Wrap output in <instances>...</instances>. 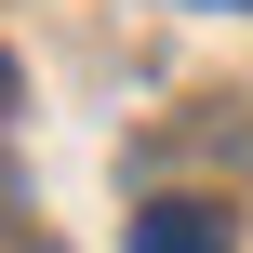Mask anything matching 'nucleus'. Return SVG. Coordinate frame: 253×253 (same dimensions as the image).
<instances>
[{
    "label": "nucleus",
    "instance_id": "obj_3",
    "mask_svg": "<svg viewBox=\"0 0 253 253\" xmlns=\"http://www.w3.org/2000/svg\"><path fill=\"white\" fill-rule=\"evenodd\" d=\"M240 13H253V0H240Z\"/></svg>",
    "mask_w": 253,
    "mask_h": 253
},
{
    "label": "nucleus",
    "instance_id": "obj_2",
    "mask_svg": "<svg viewBox=\"0 0 253 253\" xmlns=\"http://www.w3.org/2000/svg\"><path fill=\"white\" fill-rule=\"evenodd\" d=\"M0 93H13V53H0Z\"/></svg>",
    "mask_w": 253,
    "mask_h": 253
},
{
    "label": "nucleus",
    "instance_id": "obj_1",
    "mask_svg": "<svg viewBox=\"0 0 253 253\" xmlns=\"http://www.w3.org/2000/svg\"><path fill=\"white\" fill-rule=\"evenodd\" d=\"M133 253H227V213L213 200H147L133 213Z\"/></svg>",
    "mask_w": 253,
    "mask_h": 253
}]
</instances>
